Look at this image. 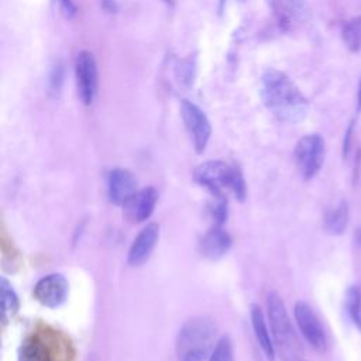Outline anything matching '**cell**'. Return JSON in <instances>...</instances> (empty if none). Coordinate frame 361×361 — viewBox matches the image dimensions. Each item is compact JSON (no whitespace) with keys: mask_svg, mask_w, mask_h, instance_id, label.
<instances>
[{"mask_svg":"<svg viewBox=\"0 0 361 361\" xmlns=\"http://www.w3.org/2000/svg\"><path fill=\"white\" fill-rule=\"evenodd\" d=\"M259 96L264 106L283 123H299L309 111V103L290 78L278 71L267 69L261 76Z\"/></svg>","mask_w":361,"mask_h":361,"instance_id":"1","label":"cell"},{"mask_svg":"<svg viewBox=\"0 0 361 361\" xmlns=\"http://www.w3.org/2000/svg\"><path fill=\"white\" fill-rule=\"evenodd\" d=\"M217 326L212 317L188 319L178 331L175 351L178 361H204L214 348Z\"/></svg>","mask_w":361,"mask_h":361,"instance_id":"2","label":"cell"},{"mask_svg":"<svg viewBox=\"0 0 361 361\" xmlns=\"http://www.w3.org/2000/svg\"><path fill=\"white\" fill-rule=\"evenodd\" d=\"M193 179L213 196H224V192L230 190L240 202L247 197L245 179L241 169L234 164L219 159L204 161L193 169Z\"/></svg>","mask_w":361,"mask_h":361,"instance_id":"3","label":"cell"},{"mask_svg":"<svg viewBox=\"0 0 361 361\" xmlns=\"http://www.w3.org/2000/svg\"><path fill=\"white\" fill-rule=\"evenodd\" d=\"M267 310L276 354L283 361H300L303 345L290 322L285 303L276 292L268 295Z\"/></svg>","mask_w":361,"mask_h":361,"instance_id":"4","label":"cell"},{"mask_svg":"<svg viewBox=\"0 0 361 361\" xmlns=\"http://www.w3.org/2000/svg\"><path fill=\"white\" fill-rule=\"evenodd\" d=\"M295 164L305 180L314 178L323 166L326 157V144L320 134H307L302 137L293 151Z\"/></svg>","mask_w":361,"mask_h":361,"instance_id":"5","label":"cell"},{"mask_svg":"<svg viewBox=\"0 0 361 361\" xmlns=\"http://www.w3.org/2000/svg\"><path fill=\"white\" fill-rule=\"evenodd\" d=\"M278 25L283 31H295L309 23L312 17L306 0H265Z\"/></svg>","mask_w":361,"mask_h":361,"instance_id":"6","label":"cell"},{"mask_svg":"<svg viewBox=\"0 0 361 361\" xmlns=\"http://www.w3.org/2000/svg\"><path fill=\"white\" fill-rule=\"evenodd\" d=\"M75 78L76 89L80 102L85 106H90L97 94V63L94 55L90 51H80L75 59Z\"/></svg>","mask_w":361,"mask_h":361,"instance_id":"7","label":"cell"},{"mask_svg":"<svg viewBox=\"0 0 361 361\" xmlns=\"http://www.w3.org/2000/svg\"><path fill=\"white\" fill-rule=\"evenodd\" d=\"M180 116L190 135L195 151L197 154L204 152L212 135V126L207 116L199 106L186 99L180 103Z\"/></svg>","mask_w":361,"mask_h":361,"instance_id":"8","label":"cell"},{"mask_svg":"<svg viewBox=\"0 0 361 361\" xmlns=\"http://www.w3.org/2000/svg\"><path fill=\"white\" fill-rule=\"evenodd\" d=\"M293 313L296 324L305 340L317 353H324L327 348V337L317 314L310 307V305L303 300H298L295 303Z\"/></svg>","mask_w":361,"mask_h":361,"instance_id":"9","label":"cell"},{"mask_svg":"<svg viewBox=\"0 0 361 361\" xmlns=\"http://www.w3.org/2000/svg\"><path fill=\"white\" fill-rule=\"evenodd\" d=\"M69 283L61 274H49L42 276L32 289V296L42 306L55 309L59 307L68 298Z\"/></svg>","mask_w":361,"mask_h":361,"instance_id":"10","label":"cell"},{"mask_svg":"<svg viewBox=\"0 0 361 361\" xmlns=\"http://www.w3.org/2000/svg\"><path fill=\"white\" fill-rule=\"evenodd\" d=\"M157 202H158V192L155 190V188L147 186V188L138 189L123 204V214L133 224L142 223L151 217Z\"/></svg>","mask_w":361,"mask_h":361,"instance_id":"11","label":"cell"},{"mask_svg":"<svg viewBox=\"0 0 361 361\" xmlns=\"http://www.w3.org/2000/svg\"><path fill=\"white\" fill-rule=\"evenodd\" d=\"M159 238V224L158 223H148L145 227L141 228V231L137 234V237L133 240L127 262L131 267H140L148 261L151 257L157 243Z\"/></svg>","mask_w":361,"mask_h":361,"instance_id":"12","label":"cell"},{"mask_svg":"<svg viewBox=\"0 0 361 361\" xmlns=\"http://www.w3.org/2000/svg\"><path fill=\"white\" fill-rule=\"evenodd\" d=\"M135 176L124 168H114L107 176V196L113 204L123 206L137 192Z\"/></svg>","mask_w":361,"mask_h":361,"instance_id":"13","label":"cell"},{"mask_svg":"<svg viewBox=\"0 0 361 361\" xmlns=\"http://www.w3.org/2000/svg\"><path fill=\"white\" fill-rule=\"evenodd\" d=\"M233 245L231 235L223 228V226H214L204 233L199 243L200 254L207 259H219L224 257Z\"/></svg>","mask_w":361,"mask_h":361,"instance_id":"14","label":"cell"},{"mask_svg":"<svg viewBox=\"0 0 361 361\" xmlns=\"http://www.w3.org/2000/svg\"><path fill=\"white\" fill-rule=\"evenodd\" d=\"M250 317H251V326H252L254 336L257 338L258 345L261 347L265 358L268 361H274L275 355H276V350H275V344L272 340V334L268 330L262 309L258 305H251Z\"/></svg>","mask_w":361,"mask_h":361,"instance_id":"15","label":"cell"},{"mask_svg":"<svg viewBox=\"0 0 361 361\" xmlns=\"http://www.w3.org/2000/svg\"><path fill=\"white\" fill-rule=\"evenodd\" d=\"M348 223V206L345 200H340L337 206L327 210L323 219V227L329 234L340 235Z\"/></svg>","mask_w":361,"mask_h":361,"instance_id":"16","label":"cell"},{"mask_svg":"<svg viewBox=\"0 0 361 361\" xmlns=\"http://www.w3.org/2000/svg\"><path fill=\"white\" fill-rule=\"evenodd\" d=\"M20 309V300L11 283L1 278V322L6 324Z\"/></svg>","mask_w":361,"mask_h":361,"instance_id":"17","label":"cell"},{"mask_svg":"<svg viewBox=\"0 0 361 361\" xmlns=\"http://www.w3.org/2000/svg\"><path fill=\"white\" fill-rule=\"evenodd\" d=\"M341 38L351 52L361 49V16L351 17L341 27Z\"/></svg>","mask_w":361,"mask_h":361,"instance_id":"18","label":"cell"},{"mask_svg":"<svg viewBox=\"0 0 361 361\" xmlns=\"http://www.w3.org/2000/svg\"><path fill=\"white\" fill-rule=\"evenodd\" d=\"M344 307L354 326L361 331V289L358 286H350L347 289Z\"/></svg>","mask_w":361,"mask_h":361,"instance_id":"19","label":"cell"},{"mask_svg":"<svg viewBox=\"0 0 361 361\" xmlns=\"http://www.w3.org/2000/svg\"><path fill=\"white\" fill-rule=\"evenodd\" d=\"M18 361H52V358L45 345L30 338L20 347Z\"/></svg>","mask_w":361,"mask_h":361,"instance_id":"20","label":"cell"},{"mask_svg":"<svg viewBox=\"0 0 361 361\" xmlns=\"http://www.w3.org/2000/svg\"><path fill=\"white\" fill-rule=\"evenodd\" d=\"M209 361H234L233 341L228 334H223L216 341V345L209 355Z\"/></svg>","mask_w":361,"mask_h":361,"instance_id":"21","label":"cell"},{"mask_svg":"<svg viewBox=\"0 0 361 361\" xmlns=\"http://www.w3.org/2000/svg\"><path fill=\"white\" fill-rule=\"evenodd\" d=\"M209 212L214 226H223L228 217V202L226 196H214V202L210 204Z\"/></svg>","mask_w":361,"mask_h":361,"instance_id":"22","label":"cell"},{"mask_svg":"<svg viewBox=\"0 0 361 361\" xmlns=\"http://www.w3.org/2000/svg\"><path fill=\"white\" fill-rule=\"evenodd\" d=\"M59 3H61V7H62L66 17L71 18L76 14V6H75L73 0H59Z\"/></svg>","mask_w":361,"mask_h":361,"instance_id":"23","label":"cell"},{"mask_svg":"<svg viewBox=\"0 0 361 361\" xmlns=\"http://www.w3.org/2000/svg\"><path fill=\"white\" fill-rule=\"evenodd\" d=\"M61 82H62V69L58 66V68L54 69V75L51 76V86H52V90H59Z\"/></svg>","mask_w":361,"mask_h":361,"instance_id":"24","label":"cell"},{"mask_svg":"<svg viewBox=\"0 0 361 361\" xmlns=\"http://www.w3.org/2000/svg\"><path fill=\"white\" fill-rule=\"evenodd\" d=\"M353 124H354V123H351V124L348 126L347 133H345V137H344V144H343V155H344V158H347V157H348V152H350V138H351Z\"/></svg>","mask_w":361,"mask_h":361,"instance_id":"25","label":"cell"},{"mask_svg":"<svg viewBox=\"0 0 361 361\" xmlns=\"http://www.w3.org/2000/svg\"><path fill=\"white\" fill-rule=\"evenodd\" d=\"M357 102H358V111H361V80L358 83V94H357Z\"/></svg>","mask_w":361,"mask_h":361,"instance_id":"26","label":"cell"}]
</instances>
